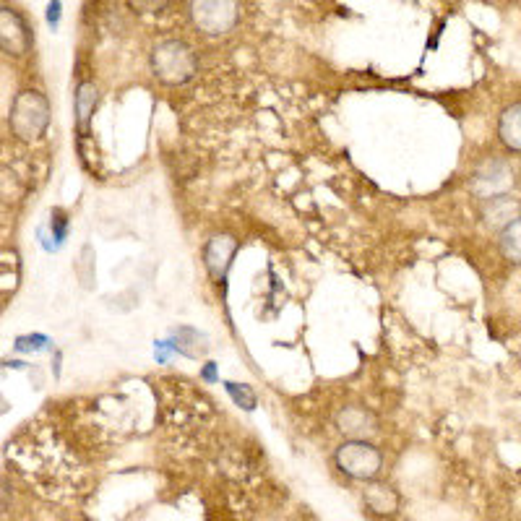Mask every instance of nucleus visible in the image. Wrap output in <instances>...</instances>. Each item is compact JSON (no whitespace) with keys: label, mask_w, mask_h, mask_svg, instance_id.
Returning a JSON list of instances; mask_svg holds the SVG:
<instances>
[{"label":"nucleus","mask_w":521,"mask_h":521,"mask_svg":"<svg viewBox=\"0 0 521 521\" xmlns=\"http://www.w3.org/2000/svg\"><path fill=\"white\" fill-rule=\"evenodd\" d=\"M337 467L352 480H376L383 467L381 451L370 441H347L337 449Z\"/></svg>","instance_id":"20e7f679"},{"label":"nucleus","mask_w":521,"mask_h":521,"mask_svg":"<svg viewBox=\"0 0 521 521\" xmlns=\"http://www.w3.org/2000/svg\"><path fill=\"white\" fill-rule=\"evenodd\" d=\"M514 185V170H511L508 162H501V159H488V162L475 172V178H472V191H475V196H480L482 201H485V198L506 196V193H511Z\"/></svg>","instance_id":"423d86ee"},{"label":"nucleus","mask_w":521,"mask_h":521,"mask_svg":"<svg viewBox=\"0 0 521 521\" xmlns=\"http://www.w3.org/2000/svg\"><path fill=\"white\" fill-rule=\"evenodd\" d=\"M32 29L16 8L0 6V50L11 58H27L32 50Z\"/></svg>","instance_id":"39448f33"},{"label":"nucleus","mask_w":521,"mask_h":521,"mask_svg":"<svg viewBox=\"0 0 521 521\" xmlns=\"http://www.w3.org/2000/svg\"><path fill=\"white\" fill-rule=\"evenodd\" d=\"M149 66L162 84L183 86L198 73V58L188 42L162 40L152 47Z\"/></svg>","instance_id":"f257e3e1"},{"label":"nucleus","mask_w":521,"mask_h":521,"mask_svg":"<svg viewBox=\"0 0 521 521\" xmlns=\"http://www.w3.org/2000/svg\"><path fill=\"white\" fill-rule=\"evenodd\" d=\"M235 253H238V240L232 238V235H214L204 251V261L209 274H212L214 279H225Z\"/></svg>","instance_id":"6e6552de"},{"label":"nucleus","mask_w":521,"mask_h":521,"mask_svg":"<svg viewBox=\"0 0 521 521\" xmlns=\"http://www.w3.org/2000/svg\"><path fill=\"white\" fill-rule=\"evenodd\" d=\"M498 136H501L503 146L511 149L514 154L521 152V105L514 102L511 107H506L498 120Z\"/></svg>","instance_id":"f8f14e48"},{"label":"nucleus","mask_w":521,"mask_h":521,"mask_svg":"<svg viewBox=\"0 0 521 521\" xmlns=\"http://www.w3.org/2000/svg\"><path fill=\"white\" fill-rule=\"evenodd\" d=\"M334 423L350 441H368L378 433V417L368 407H360V404L339 409Z\"/></svg>","instance_id":"0eeeda50"},{"label":"nucleus","mask_w":521,"mask_h":521,"mask_svg":"<svg viewBox=\"0 0 521 521\" xmlns=\"http://www.w3.org/2000/svg\"><path fill=\"white\" fill-rule=\"evenodd\" d=\"M227 391L232 394V399L240 404L243 409H253L256 407V394H253L251 386H245V383H227Z\"/></svg>","instance_id":"4468645a"},{"label":"nucleus","mask_w":521,"mask_h":521,"mask_svg":"<svg viewBox=\"0 0 521 521\" xmlns=\"http://www.w3.org/2000/svg\"><path fill=\"white\" fill-rule=\"evenodd\" d=\"M498 248H501L503 258H508L511 264H519L521 258V222H511L508 227L501 230V238H498Z\"/></svg>","instance_id":"ddd939ff"},{"label":"nucleus","mask_w":521,"mask_h":521,"mask_svg":"<svg viewBox=\"0 0 521 521\" xmlns=\"http://www.w3.org/2000/svg\"><path fill=\"white\" fill-rule=\"evenodd\" d=\"M365 506L376 516H394L399 511V493L386 482H373L365 488Z\"/></svg>","instance_id":"9b49d317"},{"label":"nucleus","mask_w":521,"mask_h":521,"mask_svg":"<svg viewBox=\"0 0 521 521\" xmlns=\"http://www.w3.org/2000/svg\"><path fill=\"white\" fill-rule=\"evenodd\" d=\"M167 3H170V0H128V6H131L133 11H139V14H157Z\"/></svg>","instance_id":"2eb2a0df"},{"label":"nucleus","mask_w":521,"mask_h":521,"mask_svg":"<svg viewBox=\"0 0 521 521\" xmlns=\"http://www.w3.org/2000/svg\"><path fill=\"white\" fill-rule=\"evenodd\" d=\"M482 219L490 230H503L511 222L519 219V201H516L511 193L506 196H495V198H485L482 201Z\"/></svg>","instance_id":"1a4fd4ad"},{"label":"nucleus","mask_w":521,"mask_h":521,"mask_svg":"<svg viewBox=\"0 0 521 521\" xmlns=\"http://www.w3.org/2000/svg\"><path fill=\"white\" fill-rule=\"evenodd\" d=\"M60 11H63V3L60 0H50V6H47V24L50 27H58L60 24Z\"/></svg>","instance_id":"dca6fc26"},{"label":"nucleus","mask_w":521,"mask_h":521,"mask_svg":"<svg viewBox=\"0 0 521 521\" xmlns=\"http://www.w3.org/2000/svg\"><path fill=\"white\" fill-rule=\"evenodd\" d=\"M97 105L99 89L94 86V81H81V84L76 86V97H73V113H76V126H79L81 133H89Z\"/></svg>","instance_id":"9d476101"},{"label":"nucleus","mask_w":521,"mask_h":521,"mask_svg":"<svg viewBox=\"0 0 521 521\" xmlns=\"http://www.w3.org/2000/svg\"><path fill=\"white\" fill-rule=\"evenodd\" d=\"M50 126V102L37 89H24L11 105V131L21 141L40 139Z\"/></svg>","instance_id":"f03ea898"},{"label":"nucleus","mask_w":521,"mask_h":521,"mask_svg":"<svg viewBox=\"0 0 521 521\" xmlns=\"http://www.w3.org/2000/svg\"><path fill=\"white\" fill-rule=\"evenodd\" d=\"M188 11L193 27L206 37H225L240 21L238 0H191Z\"/></svg>","instance_id":"7ed1b4c3"}]
</instances>
